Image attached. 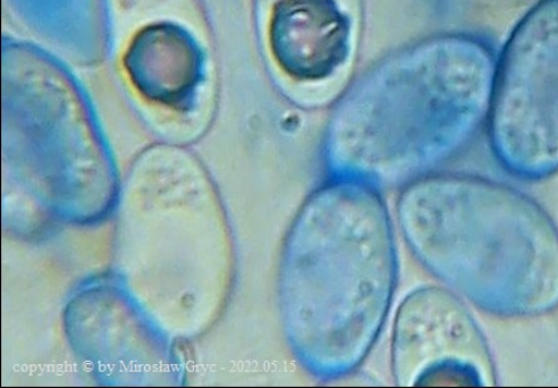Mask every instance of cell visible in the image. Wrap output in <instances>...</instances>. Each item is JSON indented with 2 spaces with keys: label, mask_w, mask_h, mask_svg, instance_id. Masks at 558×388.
<instances>
[{
  "label": "cell",
  "mask_w": 558,
  "mask_h": 388,
  "mask_svg": "<svg viewBox=\"0 0 558 388\" xmlns=\"http://www.w3.org/2000/svg\"><path fill=\"white\" fill-rule=\"evenodd\" d=\"M401 385H487L485 340L461 303L442 290L422 289L402 303L393 336Z\"/></svg>",
  "instance_id": "obj_5"
},
{
  "label": "cell",
  "mask_w": 558,
  "mask_h": 388,
  "mask_svg": "<svg viewBox=\"0 0 558 388\" xmlns=\"http://www.w3.org/2000/svg\"><path fill=\"white\" fill-rule=\"evenodd\" d=\"M135 86L160 102H179L196 86L201 54L187 33L154 25L134 39L125 59Z\"/></svg>",
  "instance_id": "obj_7"
},
{
  "label": "cell",
  "mask_w": 558,
  "mask_h": 388,
  "mask_svg": "<svg viewBox=\"0 0 558 388\" xmlns=\"http://www.w3.org/2000/svg\"><path fill=\"white\" fill-rule=\"evenodd\" d=\"M488 121L496 155L512 171L558 170V0H541L507 41Z\"/></svg>",
  "instance_id": "obj_4"
},
{
  "label": "cell",
  "mask_w": 558,
  "mask_h": 388,
  "mask_svg": "<svg viewBox=\"0 0 558 388\" xmlns=\"http://www.w3.org/2000/svg\"><path fill=\"white\" fill-rule=\"evenodd\" d=\"M399 218L421 263L477 305L520 314L515 292L529 314L513 282L537 312L553 305L544 291L558 300L557 234L520 194L471 177H429L402 193Z\"/></svg>",
  "instance_id": "obj_3"
},
{
  "label": "cell",
  "mask_w": 558,
  "mask_h": 388,
  "mask_svg": "<svg viewBox=\"0 0 558 388\" xmlns=\"http://www.w3.org/2000/svg\"><path fill=\"white\" fill-rule=\"evenodd\" d=\"M269 40L287 74L301 82H319L349 59L353 21L340 0H281L270 20Z\"/></svg>",
  "instance_id": "obj_6"
},
{
  "label": "cell",
  "mask_w": 558,
  "mask_h": 388,
  "mask_svg": "<svg viewBox=\"0 0 558 388\" xmlns=\"http://www.w3.org/2000/svg\"><path fill=\"white\" fill-rule=\"evenodd\" d=\"M390 215L377 187L329 179L299 218L290 255L294 341L319 378L351 373L367 356L395 293Z\"/></svg>",
  "instance_id": "obj_1"
},
{
  "label": "cell",
  "mask_w": 558,
  "mask_h": 388,
  "mask_svg": "<svg viewBox=\"0 0 558 388\" xmlns=\"http://www.w3.org/2000/svg\"><path fill=\"white\" fill-rule=\"evenodd\" d=\"M497 61L477 39L447 36L410 50L396 87L361 88L338 109L326 146L329 179L416 181L475 134L492 105Z\"/></svg>",
  "instance_id": "obj_2"
}]
</instances>
